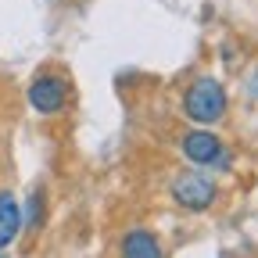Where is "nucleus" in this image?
<instances>
[{
	"label": "nucleus",
	"mask_w": 258,
	"mask_h": 258,
	"mask_svg": "<svg viewBox=\"0 0 258 258\" xmlns=\"http://www.w3.org/2000/svg\"><path fill=\"white\" fill-rule=\"evenodd\" d=\"M179 151L183 158L190 161V165H198V169H215V172H226L233 165V154L230 147L222 144L219 133H212L208 125H198V129H186L183 140H179Z\"/></svg>",
	"instance_id": "nucleus-2"
},
{
	"label": "nucleus",
	"mask_w": 258,
	"mask_h": 258,
	"mask_svg": "<svg viewBox=\"0 0 258 258\" xmlns=\"http://www.w3.org/2000/svg\"><path fill=\"white\" fill-rule=\"evenodd\" d=\"M226 104H230V97H226L222 83L212 79V76H201L194 79L183 93V115L198 125H215L226 118Z\"/></svg>",
	"instance_id": "nucleus-1"
},
{
	"label": "nucleus",
	"mask_w": 258,
	"mask_h": 258,
	"mask_svg": "<svg viewBox=\"0 0 258 258\" xmlns=\"http://www.w3.org/2000/svg\"><path fill=\"white\" fill-rule=\"evenodd\" d=\"M0 258H8V254H4V251H0Z\"/></svg>",
	"instance_id": "nucleus-8"
},
{
	"label": "nucleus",
	"mask_w": 258,
	"mask_h": 258,
	"mask_svg": "<svg viewBox=\"0 0 258 258\" xmlns=\"http://www.w3.org/2000/svg\"><path fill=\"white\" fill-rule=\"evenodd\" d=\"M36 226H43V190H32L29 198V208L22 212V230H36Z\"/></svg>",
	"instance_id": "nucleus-7"
},
{
	"label": "nucleus",
	"mask_w": 258,
	"mask_h": 258,
	"mask_svg": "<svg viewBox=\"0 0 258 258\" xmlns=\"http://www.w3.org/2000/svg\"><path fill=\"white\" fill-rule=\"evenodd\" d=\"M22 233V208L11 190H0V251H8Z\"/></svg>",
	"instance_id": "nucleus-6"
},
{
	"label": "nucleus",
	"mask_w": 258,
	"mask_h": 258,
	"mask_svg": "<svg viewBox=\"0 0 258 258\" xmlns=\"http://www.w3.org/2000/svg\"><path fill=\"white\" fill-rule=\"evenodd\" d=\"M118 258H165V247L151 230H129L118 244Z\"/></svg>",
	"instance_id": "nucleus-5"
},
{
	"label": "nucleus",
	"mask_w": 258,
	"mask_h": 258,
	"mask_svg": "<svg viewBox=\"0 0 258 258\" xmlns=\"http://www.w3.org/2000/svg\"><path fill=\"white\" fill-rule=\"evenodd\" d=\"M25 101L36 115H57V111L69 108V83L61 76H36L29 83Z\"/></svg>",
	"instance_id": "nucleus-4"
},
{
	"label": "nucleus",
	"mask_w": 258,
	"mask_h": 258,
	"mask_svg": "<svg viewBox=\"0 0 258 258\" xmlns=\"http://www.w3.org/2000/svg\"><path fill=\"white\" fill-rule=\"evenodd\" d=\"M219 198L215 183L205 176V172H179L172 179V201L186 212H208Z\"/></svg>",
	"instance_id": "nucleus-3"
}]
</instances>
